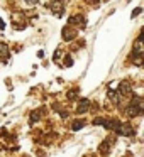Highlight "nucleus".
I'll list each match as a JSON object with an SVG mask.
<instances>
[{
	"label": "nucleus",
	"mask_w": 144,
	"mask_h": 157,
	"mask_svg": "<svg viewBox=\"0 0 144 157\" xmlns=\"http://www.w3.org/2000/svg\"><path fill=\"white\" fill-rule=\"evenodd\" d=\"M70 24L76 25V27H80V29H85L86 27V19H85V15L76 14V15H73V17H70Z\"/></svg>",
	"instance_id": "nucleus-1"
},
{
	"label": "nucleus",
	"mask_w": 144,
	"mask_h": 157,
	"mask_svg": "<svg viewBox=\"0 0 144 157\" xmlns=\"http://www.w3.org/2000/svg\"><path fill=\"white\" fill-rule=\"evenodd\" d=\"M115 132L119 133V135H126V137L134 135V128L129 125V123H119V127L115 128Z\"/></svg>",
	"instance_id": "nucleus-2"
},
{
	"label": "nucleus",
	"mask_w": 144,
	"mask_h": 157,
	"mask_svg": "<svg viewBox=\"0 0 144 157\" xmlns=\"http://www.w3.org/2000/svg\"><path fill=\"white\" fill-rule=\"evenodd\" d=\"M49 9H51L53 12H54L56 15H63V10H65V5H63V0H53V2H49L48 5Z\"/></svg>",
	"instance_id": "nucleus-3"
},
{
	"label": "nucleus",
	"mask_w": 144,
	"mask_h": 157,
	"mask_svg": "<svg viewBox=\"0 0 144 157\" xmlns=\"http://www.w3.org/2000/svg\"><path fill=\"white\" fill-rule=\"evenodd\" d=\"M142 113V106L139 105V103H130L129 105V110H127V115L129 117H137Z\"/></svg>",
	"instance_id": "nucleus-4"
},
{
	"label": "nucleus",
	"mask_w": 144,
	"mask_h": 157,
	"mask_svg": "<svg viewBox=\"0 0 144 157\" xmlns=\"http://www.w3.org/2000/svg\"><path fill=\"white\" fill-rule=\"evenodd\" d=\"M76 37V29H73V27H63V39L65 41H73V39Z\"/></svg>",
	"instance_id": "nucleus-5"
},
{
	"label": "nucleus",
	"mask_w": 144,
	"mask_h": 157,
	"mask_svg": "<svg viewBox=\"0 0 144 157\" xmlns=\"http://www.w3.org/2000/svg\"><path fill=\"white\" fill-rule=\"evenodd\" d=\"M88 108H90V100L83 98V100H80V105L76 106V113H78V115H83L85 112H88Z\"/></svg>",
	"instance_id": "nucleus-6"
},
{
	"label": "nucleus",
	"mask_w": 144,
	"mask_h": 157,
	"mask_svg": "<svg viewBox=\"0 0 144 157\" xmlns=\"http://www.w3.org/2000/svg\"><path fill=\"white\" fill-rule=\"evenodd\" d=\"M0 59L4 63L9 61V46L4 44V42H0Z\"/></svg>",
	"instance_id": "nucleus-7"
},
{
	"label": "nucleus",
	"mask_w": 144,
	"mask_h": 157,
	"mask_svg": "<svg viewBox=\"0 0 144 157\" xmlns=\"http://www.w3.org/2000/svg\"><path fill=\"white\" fill-rule=\"evenodd\" d=\"M119 93L120 95H130V83L129 81H122L119 85Z\"/></svg>",
	"instance_id": "nucleus-8"
},
{
	"label": "nucleus",
	"mask_w": 144,
	"mask_h": 157,
	"mask_svg": "<svg viewBox=\"0 0 144 157\" xmlns=\"http://www.w3.org/2000/svg\"><path fill=\"white\" fill-rule=\"evenodd\" d=\"M119 123H120V122H117V120H103L102 125L105 127L107 130H115L117 127H119Z\"/></svg>",
	"instance_id": "nucleus-9"
},
{
	"label": "nucleus",
	"mask_w": 144,
	"mask_h": 157,
	"mask_svg": "<svg viewBox=\"0 0 144 157\" xmlns=\"http://www.w3.org/2000/svg\"><path fill=\"white\" fill-rule=\"evenodd\" d=\"M132 63L136 66L142 64V52H132Z\"/></svg>",
	"instance_id": "nucleus-10"
},
{
	"label": "nucleus",
	"mask_w": 144,
	"mask_h": 157,
	"mask_svg": "<svg viewBox=\"0 0 144 157\" xmlns=\"http://www.w3.org/2000/svg\"><path fill=\"white\" fill-rule=\"evenodd\" d=\"M110 144H112V140H105V142L102 144V145H100V154H103V155H107V154H109V147H110Z\"/></svg>",
	"instance_id": "nucleus-11"
},
{
	"label": "nucleus",
	"mask_w": 144,
	"mask_h": 157,
	"mask_svg": "<svg viewBox=\"0 0 144 157\" xmlns=\"http://www.w3.org/2000/svg\"><path fill=\"white\" fill-rule=\"evenodd\" d=\"M109 98H110V101H112V103H115V105L120 101L119 93H115V91H109Z\"/></svg>",
	"instance_id": "nucleus-12"
},
{
	"label": "nucleus",
	"mask_w": 144,
	"mask_h": 157,
	"mask_svg": "<svg viewBox=\"0 0 144 157\" xmlns=\"http://www.w3.org/2000/svg\"><path fill=\"white\" fill-rule=\"evenodd\" d=\"M83 127H85V120H76V122L71 125V128L73 130H80V128H83Z\"/></svg>",
	"instance_id": "nucleus-13"
},
{
	"label": "nucleus",
	"mask_w": 144,
	"mask_h": 157,
	"mask_svg": "<svg viewBox=\"0 0 144 157\" xmlns=\"http://www.w3.org/2000/svg\"><path fill=\"white\" fill-rule=\"evenodd\" d=\"M39 117H41V113H39V112H32L31 113V123H36L39 120Z\"/></svg>",
	"instance_id": "nucleus-14"
},
{
	"label": "nucleus",
	"mask_w": 144,
	"mask_h": 157,
	"mask_svg": "<svg viewBox=\"0 0 144 157\" xmlns=\"http://www.w3.org/2000/svg\"><path fill=\"white\" fill-rule=\"evenodd\" d=\"M75 98H76V91H75V90H70V91H68V100H70V101H73Z\"/></svg>",
	"instance_id": "nucleus-15"
},
{
	"label": "nucleus",
	"mask_w": 144,
	"mask_h": 157,
	"mask_svg": "<svg viewBox=\"0 0 144 157\" xmlns=\"http://www.w3.org/2000/svg\"><path fill=\"white\" fill-rule=\"evenodd\" d=\"M71 64H73V59L70 58V56H66V59H65V66H66V68H70Z\"/></svg>",
	"instance_id": "nucleus-16"
},
{
	"label": "nucleus",
	"mask_w": 144,
	"mask_h": 157,
	"mask_svg": "<svg viewBox=\"0 0 144 157\" xmlns=\"http://www.w3.org/2000/svg\"><path fill=\"white\" fill-rule=\"evenodd\" d=\"M139 14H141V9L137 7V9H134V12H132V14H130V17H132V19H136V17H137V15H139Z\"/></svg>",
	"instance_id": "nucleus-17"
},
{
	"label": "nucleus",
	"mask_w": 144,
	"mask_h": 157,
	"mask_svg": "<svg viewBox=\"0 0 144 157\" xmlns=\"http://www.w3.org/2000/svg\"><path fill=\"white\" fill-rule=\"evenodd\" d=\"M26 4L27 5H36L38 4V0H26Z\"/></svg>",
	"instance_id": "nucleus-18"
},
{
	"label": "nucleus",
	"mask_w": 144,
	"mask_h": 157,
	"mask_svg": "<svg viewBox=\"0 0 144 157\" xmlns=\"http://www.w3.org/2000/svg\"><path fill=\"white\" fill-rule=\"evenodd\" d=\"M4 27H5V22L2 21V19H0V29H4Z\"/></svg>",
	"instance_id": "nucleus-19"
},
{
	"label": "nucleus",
	"mask_w": 144,
	"mask_h": 157,
	"mask_svg": "<svg viewBox=\"0 0 144 157\" xmlns=\"http://www.w3.org/2000/svg\"><path fill=\"white\" fill-rule=\"evenodd\" d=\"M92 157H93V155H92Z\"/></svg>",
	"instance_id": "nucleus-20"
}]
</instances>
